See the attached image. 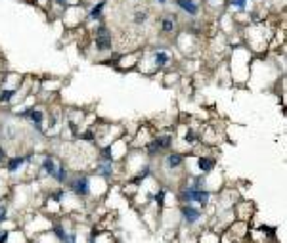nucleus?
Wrapping results in <instances>:
<instances>
[{"label": "nucleus", "instance_id": "nucleus-2", "mask_svg": "<svg viewBox=\"0 0 287 243\" xmlns=\"http://www.w3.org/2000/svg\"><path fill=\"white\" fill-rule=\"evenodd\" d=\"M94 48L98 54H106V52L113 50V37H111V31L104 21L96 23L94 27Z\"/></svg>", "mask_w": 287, "mask_h": 243}, {"label": "nucleus", "instance_id": "nucleus-9", "mask_svg": "<svg viewBox=\"0 0 287 243\" xmlns=\"http://www.w3.org/2000/svg\"><path fill=\"white\" fill-rule=\"evenodd\" d=\"M106 4H108V0H100V2H96V4L88 10L86 19H88V21H92V23L104 21V10H106Z\"/></svg>", "mask_w": 287, "mask_h": 243}, {"label": "nucleus", "instance_id": "nucleus-6", "mask_svg": "<svg viewBox=\"0 0 287 243\" xmlns=\"http://www.w3.org/2000/svg\"><path fill=\"white\" fill-rule=\"evenodd\" d=\"M57 163H59V159H57L56 155L52 153H44L43 157H40V163H38V170L43 172L44 176H54V172H56L57 169Z\"/></svg>", "mask_w": 287, "mask_h": 243}, {"label": "nucleus", "instance_id": "nucleus-8", "mask_svg": "<svg viewBox=\"0 0 287 243\" xmlns=\"http://www.w3.org/2000/svg\"><path fill=\"white\" fill-rule=\"evenodd\" d=\"M25 167V155H10L6 157V163H4V169L10 172V174H15Z\"/></svg>", "mask_w": 287, "mask_h": 243}, {"label": "nucleus", "instance_id": "nucleus-4", "mask_svg": "<svg viewBox=\"0 0 287 243\" xmlns=\"http://www.w3.org/2000/svg\"><path fill=\"white\" fill-rule=\"evenodd\" d=\"M180 216H182V222L186 224L188 228H194L203 220V209L199 205H195V203H182Z\"/></svg>", "mask_w": 287, "mask_h": 243}, {"label": "nucleus", "instance_id": "nucleus-1", "mask_svg": "<svg viewBox=\"0 0 287 243\" xmlns=\"http://www.w3.org/2000/svg\"><path fill=\"white\" fill-rule=\"evenodd\" d=\"M92 180L90 176H86V174H75V176H69L67 178V190L75 195V197L79 199H86L92 195V184H90Z\"/></svg>", "mask_w": 287, "mask_h": 243}, {"label": "nucleus", "instance_id": "nucleus-20", "mask_svg": "<svg viewBox=\"0 0 287 243\" xmlns=\"http://www.w3.org/2000/svg\"><path fill=\"white\" fill-rule=\"evenodd\" d=\"M6 151H2V147H0V169H4V163H6Z\"/></svg>", "mask_w": 287, "mask_h": 243}, {"label": "nucleus", "instance_id": "nucleus-3", "mask_svg": "<svg viewBox=\"0 0 287 243\" xmlns=\"http://www.w3.org/2000/svg\"><path fill=\"white\" fill-rule=\"evenodd\" d=\"M172 142H174L172 134H169V132L157 134V136H153V138H151V140L144 146L146 155H148V157H157V155L167 153V151H171Z\"/></svg>", "mask_w": 287, "mask_h": 243}, {"label": "nucleus", "instance_id": "nucleus-7", "mask_svg": "<svg viewBox=\"0 0 287 243\" xmlns=\"http://www.w3.org/2000/svg\"><path fill=\"white\" fill-rule=\"evenodd\" d=\"M174 6L178 8L182 14H186L188 17H197L201 12L197 0H174Z\"/></svg>", "mask_w": 287, "mask_h": 243}, {"label": "nucleus", "instance_id": "nucleus-16", "mask_svg": "<svg viewBox=\"0 0 287 243\" xmlns=\"http://www.w3.org/2000/svg\"><path fill=\"white\" fill-rule=\"evenodd\" d=\"M148 19H150V12H148V10H136L134 15H132V23L138 25V27H140V25H146Z\"/></svg>", "mask_w": 287, "mask_h": 243}, {"label": "nucleus", "instance_id": "nucleus-11", "mask_svg": "<svg viewBox=\"0 0 287 243\" xmlns=\"http://www.w3.org/2000/svg\"><path fill=\"white\" fill-rule=\"evenodd\" d=\"M94 170H96V174H98V176L109 180V178H113V174H115V163L98 161L96 163V167H94Z\"/></svg>", "mask_w": 287, "mask_h": 243}, {"label": "nucleus", "instance_id": "nucleus-17", "mask_svg": "<svg viewBox=\"0 0 287 243\" xmlns=\"http://www.w3.org/2000/svg\"><path fill=\"white\" fill-rule=\"evenodd\" d=\"M226 4H228L230 8H236V10H239V12H245L247 6H249V0H228Z\"/></svg>", "mask_w": 287, "mask_h": 243}, {"label": "nucleus", "instance_id": "nucleus-18", "mask_svg": "<svg viewBox=\"0 0 287 243\" xmlns=\"http://www.w3.org/2000/svg\"><path fill=\"white\" fill-rule=\"evenodd\" d=\"M79 136L83 142H96V130L94 128H88L85 132H79Z\"/></svg>", "mask_w": 287, "mask_h": 243}, {"label": "nucleus", "instance_id": "nucleus-5", "mask_svg": "<svg viewBox=\"0 0 287 243\" xmlns=\"http://www.w3.org/2000/svg\"><path fill=\"white\" fill-rule=\"evenodd\" d=\"M151 61H153V71H163V69H167V67L171 65L172 54L169 50V46L165 45L155 46L151 50Z\"/></svg>", "mask_w": 287, "mask_h": 243}, {"label": "nucleus", "instance_id": "nucleus-12", "mask_svg": "<svg viewBox=\"0 0 287 243\" xmlns=\"http://www.w3.org/2000/svg\"><path fill=\"white\" fill-rule=\"evenodd\" d=\"M161 33L163 35H174L176 33V17H174V14H165L161 17Z\"/></svg>", "mask_w": 287, "mask_h": 243}, {"label": "nucleus", "instance_id": "nucleus-10", "mask_svg": "<svg viewBox=\"0 0 287 243\" xmlns=\"http://www.w3.org/2000/svg\"><path fill=\"white\" fill-rule=\"evenodd\" d=\"M163 163H165V169L176 170V169H180V167L184 165V155L178 153V151H167Z\"/></svg>", "mask_w": 287, "mask_h": 243}, {"label": "nucleus", "instance_id": "nucleus-14", "mask_svg": "<svg viewBox=\"0 0 287 243\" xmlns=\"http://www.w3.org/2000/svg\"><path fill=\"white\" fill-rule=\"evenodd\" d=\"M67 178H69V169L65 167L64 161H59L57 163L56 172H54V176H52V180L57 182V184H65V182H67Z\"/></svg>", "mask_w": 287, "mask_h": 243}, {"label": "nucleus", "instance_id": "nucleus-22", "mask_svg": "<svg viewBox=\"0 0 287 243\" xmlns=\"http://www.w3.org/2000/svg\"><path fill=\"white\" fill-rule=\"evenodd\" d=\"M0 142H2V138H0Z\"/></svg>", "mask_w": 287, "mask_h": 243}, {"label": "nucleus", "instance_id": "nucleus-19", "mask_svg": "<svg viewBox=\"0 0 287 243\" xmlns=\"http://www.w3.org/2000/svg\"><path fill=\"white\" fill-rule=\"evenodd\" d=\"M8 218H10V216H8V207L0 203V226H2V224L8 220Z\"/></svg>", "mask_w": 287, "mask_h": 243}, {"label": "nucleus", "instance_id": "nucleus-13", "mask_svg": "<svg viewBox=\"0 0 287 243\" xmlns=\"http://www.w3.org/2000/svg\"><path fill=\"white\" fill-rule=\"evenodd\" d=\"M216 167V159L215 157H209V155H203L197 159V169H199V174H209L213 172Z\"/></svg>", "mask_w": 287, "mask_h": 243}, {"label": "nucleus", "instance_id": "nucleus-15", "mask_svg": "<svg viewBox=\"0 0 287 243\" xmlns=\"http://www.w3.org/2000/svg\"><path fill=\"white\" fill-rule=\"evenodd\" d=\"M19 89H8V86H2L0 89V103H10L17 96Z\"/></svg>", "mask_w": 287, "mask_h": 243}, {"label": "nucleus", "instance_id": "nucleus-21", "mask_svg": "<svg viewBox=\"0 0 287 243\" xmlns=\"http://www.w3.org/2000/svg\"><path fill=\"white\" fill-rule=\"evenodd\" d=\"M167 2H169V0H157V4H161V6H165Z\"/></svg>", "mask_w": 287, "mask_h": 243}]
</instances>
